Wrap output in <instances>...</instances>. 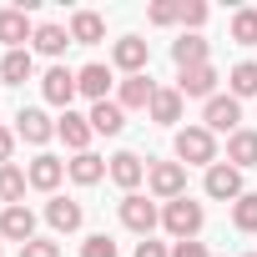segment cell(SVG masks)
I'll return each mask as SVG.
<instances>
[{
	"mask_svg": "<svg viewBox=\"0 0 257 257\" xmlns=\"http://www.w3.org/2000/svg\"><path fill=\"white\" fill-rule=\"evenodd\" d=\"M172 147H177L182 167H217V137L207 132V126H182Z\"/></svg>",
	"mask_w": 257,
	"mask_h": 257,
	"instance_id": "6da1fadb",
	"label": "cell"
},
{
	"mask_svg": "<svg viewBox=\"0 0 257 257\" xmlns=\"http://www.w3.org/2000/svg\"><path fill=\"white\" fill-rule=\"evenodd\" d=\"M202 222H207V212H202V202H192V197H177V202L162 207V227H167L177 242H192V237L202 232Z\"/></svg>",
	"mask_w": 257,
	"mask_h": 257,
	"instance_id": "7a4b0ae2",
	"label": "cell"
},
{
	"mask_svg": "<svg viewBox=\"0 0 257 257\" xmlns=\"http://www.w3.org/2000/svg\"><path fill=\"white\" fill-rule=\"evenodd\" d=\"M147 187H152V197L177 202V197H187V167L182 162H152L147 167Z\"/></svg>",
	"mask_w": 257,
	"mask_h": 257,
	"instance_id": "3957f363",
	"label": "cell"
},
{
	"mask_svg": "<svg viewBox=\"0 0 257 257\" xmlns=\"http://www.w3.org/2000/svg\"><path fill=\"white\" fill-rule=\"evenodd\" d=\"M202 126H207L212 137H217V132H227V137L242 132V101H237L232 91H227V96H212V101L202 106Z\"/></svg>",
	"mask_w": 257,
	"mask_h": 257,
	"instance_id": "277c9868",
	"label": "cell"
},
{
	"mask_svg": "<svg viewBox=\"0 0 257 257\" xmlns=\"http://www.w3.org/2000/svg\"><path fill=\"white\" fill-rule=\"evenodd\" d=\"M111 61H116V71H126V76H147L152 51H147V41H142V36H121V41L111 46Z\"/></svg>",
	"mask_w": 257,
	"mask_h": 257,
	"instance_id": "5b68a950",
	"label": "cell"
},
{
	"mask_svg": "<svg viewBox=\"0 0 257 257\" xmlns=\"http://www.w3.org/2000/svg\"><path fill=\"white\" fill-rule=\"evenodd\" d=\"M162 222V212L142 197V192H126L121 197V227H132V232H142V237H152V227Z\"/></svg>",
	"mask_w": 257,
	"mask_h": 257,
	"instance_id": "8992f818",
	"label": "cell"
},
{
	"mask_svg": "<svg viewBox=\"0 0 257 257\" xmlns=\"http://www.w3.org/2000/svg\"><path fill=\"white\" fill-rule=\"evenodd\" d=\"M26 41H36V26L21 6H6L0 11V46H11V51H31Z\"/></svg>",
	"mask_w": 257,
	"mask_h": 257,
	"instance_id": "52a82bcc",
	"label": "cell"
},
{
	"mask_svg": "<svg viewBox=\"0 0 257 257\" xmlns=\"http://www.w3.org/2000/svg\"><path fill=\"white\" fill-rule=\"evenodd\" d=\"M16 137L31 142V147H46V142L56 137V121H51L41 106H21V116H16Z\"/></svg>",
	"mask_w": 257,
	"mask_h": 257,
	"instance_id": "ba28073f",
	"label": "cell"
},
{
	"mask_svg": "<svg viewBox=\"0 0 257 257\" xmlns=\"http://www.w3.org/2000/svg\"><path fill=\"white\" fill-rule=\"evenodd\" d=\"M0 237L6 242H36V212L21 202V207H0Z\"/></svg>",
	"mask_w": 257,
	"mask_h": 257,
	"instance_id": "9c48e42d",
	"label": "cell"
},
{
	"mask_svg": "<svg viewBox=\"0 0 257 257\" xmlns=\"http://www.w3.org/2000/svg\"><path fill=\"white\" fill-rule=\"evenodd\" d=\"M41 96H46L51 106L71 111V101H76V71H66V66H51V71L41 76Z\"/></svg>",
	"mask_w": 257,
	"mask_h": 257,
	"instance_id": "30bf717a",
	"label": "cell"
},
{
	"mask_svg": "<svg viewBox=\"0 0 257 257\" xmlns=\"http://www.w3.org/2000/svg\"><path fill=\"white\" fill-rule=\"evenodd\" d=\"M152 96H157V81H152V76H126V81L116 86V106H121V111H147Z\"/></svg>",
	"mask_w": 257,
	"mask_h": 257,
	"instance_id": "8fae6325",
	"label": "cell"
},
{
	"mask_svg": "<svg viewBox=\"0 0 257 257\" xmlns=\"http://www.w3.org/2000/svg\"><path fill=\"white\" fill-rule=\"evenodd\" d=\"M61 177H66V162H61V157H51V152H41V157L26 167V182H31L36 192H56V187H61Z\"/></svg>",
	"mask_w": 257,
	"mask_h": 257,
	"instance_id": "7c38bea8",
	"label": "cell"
},
{
	"mask_svg": "<svg viewBox=\"0 0 257 257\" xmlns=\"http://www.w3.org/2000/svg\"><path fill=\"white\" fill-rule=\"evenodd\" d=\"M207 197H217V202H237V197H242V172L227 167V162L207 167Z\"/></svg>",
	"mask_w": 257,
	"mask_h": 257,
	"instance_id": "4fadbf2b",
	"label": "cell"
},
{
	"mask_svg": "<svg viewBox=\"0 0 257 257\" xmlns=\"http://www.w3.org/2000/svg\"><path fill=\"white\" fill-rule=\"evenodd\" d=\"M106 177H111V182H116L121 192H137V187H142V177H147V162H142L137 152H116V157H111V172H106Z\"/></svg>",
	"mask_w": 257,
	"mask_h": 257,
	"instance_id": "5bb4252c",
	"label": "cell"
},
{
	"mask_svg": "<svg viewBox=\"0 0 257 257\" xmlns=\"http://www.w3.org/2000/svg\"><path fill=\"white\" fill-rule=\"evenodd\" d=\"M177 91H182V101H187V96H202V101H212V96H217V66L207 61V66H192V71H182Z\"/></svg>",
	"mask_w": 257,
	"mask_h": 257,
	"instance_id": "9a60e30c",
	"label": "cell"
},
{
	"mask_svg": "<svg viewBox=\"0 0 257 257\" xmlns=\"http://www.w3.org/2000/svg\"><path fill=\"white\" fill-rule=\"evenodd\" d=\"M106 172H111V162H106V157H96V152H81V157H71V162H66V177H71L76 187H96Z\"/></svg>",
	"mask_w": 257,
	"mask_h": 257,
	"instance_id": "2e32d148",
	"label": "cell"
},
{
	"mask_svg": "<svg viewBox=\"0 0 257 257\" xmlns=\"http://www.w3.org/2000/svg\"><path fill=\"white\" fill-rule=\"evenodd\" d=\"M56 137H61V142H66V147L81 157V152L91 147V137H96V132H91V116H76V111H66V116L56 121Z\"/></svg>",
	"mask_w": 257,
	"mask_h": 257,
	"instance_id": "e0dca14e",
	"label": "cell"
},
{
	"mask_svg": "<svg viewBox=\"0 0 257 257\" xmlns=\"http://www.w3.org/2000/svg\"><path fill=\"white\" fill-rule=\"evenodd\" d=\"M227 167H237V172H247V167H257V132H232L227 137Z\"/></svg>",
	"mask_w": 257,
	"mask_h": 257,
	"instance_id": "ac0fdd59",
	"label": "cell"
},
{
	"mask_svg": "<svg viewBox=\"0 0 257 257\" xmlns=\"http://www.w3.org/2000/svg\"><path fill=\"white\" fill-rule=\"evenodd\" d=\"M106 41V21L96 11H76L71 16V46H101Z\"/></svg>",
	"mask_w": 257,
	"mask_h": 257,
	"instance_id": "d6986e66",
	"label": "cell"
},
{
	"mask_svg": "<svg viewBox=\"0 0 257 257\" xmlns=\"http://www.w3.org/2000/svg\"><path fill=\"white\" fill-rule=\"evenodd\" d=\"M76 91H81V96H91V106H96V101H106V91H111V66H96V61H91V66H81V71H76Z\"/></svg>",
	"mask_w": 257,
	"mask_h": 257,
	"instance_id": "ffe728a7",
	"label": "cell"
},
{
	"mask_svg": "<svg viewBox=\"0 0 257 257\" xmlns=\"http://www.w3.org/2000/svg\"><path fill=\"white\" fill-rule=\"evenodd\" d=\"M147 116H152L157 126H172V121H182V91H177V86H157V96H152Z\"/></svg>",
	"mask_w": 257,
	"mask_h": 257,
	"instance_id": "44dd1931",
	"label": "cell"
},
{
	"mask_svg": "<svg viewBox=\"0 0 257 257\" xmlns=\"http://www.w3.org/2000/svg\"><path fill=\"white\" fill-rule=\"evenodd\" d=\"M46 222H51L56 232H76V227L86 222V212H81V202H71V197H51V202H46Z\"/></svg>",
	"mask_w": 257,
	"mask_h": 257,
	"instance_id": "7402d4cb",
	"label": "cell"
},
{
	"mask_svg": "<svg viewBox=\"0 0 257 257\" xmlns=\"http://www.w3.org/2000/svg\"><path fill=\"white\" fill-rule=\"evenodd\" d=\"M207 51H212V46H207V36H197V31H192V36H182V41H172V61H177L182 71L207 66Z\"/></svg>",
	"mask_w": 257,
	"mask_h": 257,
	"instance_id": "603a6c76",
	"label": "cell"
},
{
	"mask_svg": "<svg viewBox=\"0 0 257 257\" xmlns=\"http://www.w3.org/2000/svg\"><path fill=\"white\" fill-rule=\"evenodd\" d=\"M121 126H126V111L116 101H96L91 106V132L96 137H121Z\"/></svg>",
	"mask_w": 257,
	"mask_h": 257,
	"instance_id": "cb8c5ba5",
	"label": "cell"
},
{
	"mask_svg": "<svg viewBox=\"0 0 257 257\" xmlns=\"http://www.w3.org/2000/svg\"><path fill=\"white\" fill-rule=\"evenodd\" d=\"M36 71V56L31 51H6V61H0V81L6 86H26Z\"/></svg>",
	"mask_w": 257,
	"mask_h": 257,
	"instance_id": "d4e9b609",
	"label": "cell"
},
{
	"mask_svg": "<svg viewBox=\"0 0 257 257\" xmlns=\"http://www.w3.org/2000/svg\"><path fill=\"white\" fill-rule=\"evenodd\" d=\"M26 187H31V182H26V172H21L16 162L0 167V207H21V202H26Z\"/></svg>",
	"mask_w": 257,
	"mask_h": 257,
	"instance_id": "484cf974",
	"label": "cell"
},
{
	"mask_svg": "<svg viewBox=\"0 0 257 257\" xmlns=\"http://www.w3.org/2000/svg\"><path fill=\"white\" fill-rule=\"evenodd\" d=\"M31 46H36L41 56H66V46H71V31L46 21V26H36V41H31Z\"/></svg>",
	"mask_w": 257,
	"mask_h": 257,
	"instance_id": "4316f807",
	"label": "cell"
},
{
	"mask_svg": "<svg viewBox=\"0 0 257 257\" xmlns=\"http://www.w3.org/2000/svg\"><path fill=\"white\" fill-rule=\"evenodd\" d=\"M227 86H232L237 101H242V96H257V61H237L232 76H227Z\"/></svg>",
	"mask_w": 257,
	"mask_h": 257,
	"instance_id": "83f0119b",
	"label": "cell"
},
{
	"mask_svg": "<svg viewBox=\"0 0 257 257\" xmlns=\"http://www.w3.org/2000/svg\"><path fill=\"white\" fill-rule=\"evenodd\" d=\"M237 46H257V11L252 6H242L237 16H232V31H227Z\"/></svg>",
	"mask_w": 257,
	"mask_h": 257,
	"instance_id": "f1b7e54d",
	"label": "cell"
},
{
	"mask_svg": "<svg viewBox=\"0 0 257 257\" xmlns=\"http://www.w3.org/2000/svg\"><path fill=\"white\" fill-rule=\"evenodd\" d=\"M232 227L237 232H257V192H242L232 202Z\"/></svg>",
	"mask_w": 257,
	"mask_h": 257,
	"instance_id": "f546056e",
	"label": "cell"
},
{
	"mask_svg": "<svg viewBox=\"0 0 257 257\" xmlns=\"http://www.w3.org/2000/svg\"><path fill=\"white\" fill-rule=\"evenodd\" d=\"M81 257H116V242H111L106 232H91V237L81 242Z\"/></svg>",
	"mask_w": 257,
	"mask_h": 257,
	"instance_id": "4dcf8cb0",
	"label": "cell"
},
{
	"mask_svg": "<svg viewBox=\"0 0 257 257\" xmlns=\"http://www.w3.org/2000/svg\"><path fill=\"white\" fill-rule=\"evenodd\" d=\"M147 21H152V26H177V21H182V6H172V0H157V6L147 11Z\"/></svg>",
	"mask_w": 257,
	"mask_h": 257,
	"instance_id": "1f68e13d",
	"label": "cell"
},
{
	"mask_svg": "<svg viewBox=\"0 0 257 257\" xmlns=\"http://www.w3.org/2000/svg\"><path fill=\"white\" fill-rule=\"evenodd\" d=\"M21 257H61V242L36 237V242H26V247H21Z\"/></svg>",
	"mask_w": 257,
	"mask_h": 257,
	"instance_id": "d6a6232c",
	"label": "cell"
},
{
	"mask_svg": "<svg viewBox=\"0 0 257 257\" xmlns=\"http://www.w3.org/2000/svg\"><path fill=\"white\" fill-rule=\"evenodd\" d=\"M202 21H207V6H202V0H192V6L182 0V26H192V31H197Z\"/></svg>",
	"mask_w": 257,
	"mask_h": 257,
	"instance_id": "836d02e7",
	"label": "cell"
},
{
	"mask_svg": "<svg viewBox=\"0 0 257 257\" xmlns=\"http://www.w3.org/2000/svg\"><path fill=\"white\" fill-rule=\"evenodd\" d=\"M132 257H172V252H167V247H162V242H152V237H142V242H137V252H132Z\"/></svg>",
	"mask_w": 257,
	"mask_h": 257,
	"instance_id": "e575fe53",
	"label": "cell"
},
{
	"mask_svg": "<svg viewBox=\"0 0 257 257\" xmlns=\"http://www.w3.org/2000/svg\"><path fill=\"white\" fill-rule=\"evenodd\" d=\"M172 257H207V247L192 237V242H177V247H172Z\"/></svg>",
	"mask_w": 257,
	"mask_h": 257,
	"instance_id": "d590c367",
	"label": "cell"
},
{
	"mask_svg": "<svg viewBox=\"0 0 257 257\" xmlns=\"http://www.w3.org/2000/svg\"><path fill=\"white\" fill-rule=\"evenodd\" d=\"M11 152H16V137L0 126V167H11Z\"/></svg>",
	"mask_w": 257,
	"mask_h": 257,
	"instance_id": "8d00e7d4",
	"label": "cell"
},
{
	"mask_svg": "<svg viewBox=\"0 0 257 257\" xmlns=\"http://www.w3.org/2000/svg\"><path fill=\"white\" fill-rule=\"evenodd\" d=\"M0 247H6V237H0Z\"/></svg>",
	"mask_w": 257,
	"mask_h": 257,
	"instance_id": "74e56055",
	"label": "cell"
},
{
	"mask_svg": "<svg viewBox=\"0 0 257 257\" xmlns=\"http://www.w3.org/2000/svg\"><path fill=\"white\" fill-rule=\"evenodd\" d=\"M247 257H257V252H247Z\"/></svg>",
	"mask_w": 257,
	"mask_h": 257,
	"instance_id": "f35d334b",
	"label": "cell"
}]
</instances>
